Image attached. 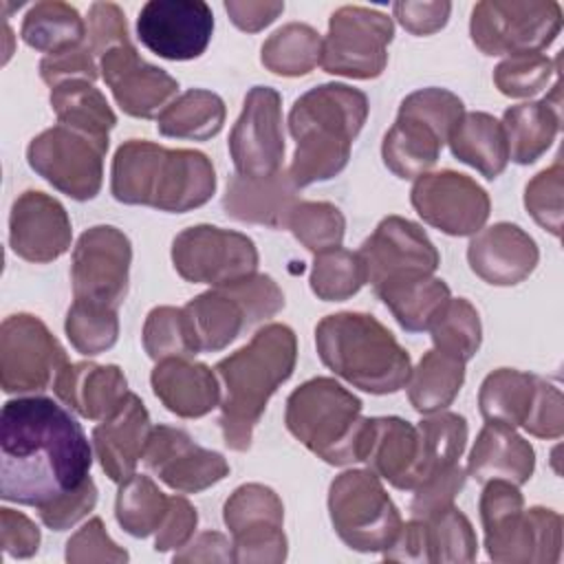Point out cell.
Returning a JSON list of instances; mask_svg holds the SVG:
<instances>
[{
    "label": "cell",
    "mask_w": 564,
    "mask_h": 564,
    "mask_svg": "<svg viewBox=\"0 0 564 564\" xmlns=\"http://www.w3.org/2000/svg\"><path fill=\"white\" fill-rule=\"evenodd\" d=\"M315 348L328 370L370 394L405 388L412 372L408 350L368 313L326 315L315 326Z\"/></svg>",
    "instance_id": "5"
},
{
    "label": "cell",
    "mask_w": 564,
    "mask_h": 564,
    "mask_svg": "<svg viewBox=\"0 0 564 564\" xmlns=\"http://www.w3.org/2000/svg\"><path fill=\"white\" fill-rule=\"evenodd\" d=\"M66 364V350L40 317L31 313L4 317L0 326V383L7 394L46 390Z\"/></svg>",
    "instance_id": "14"
},
{
    "label": "cell",
    "mask_w": 564,
    "mask_h": 564,
    "mask_svg": "<svg viewBox=\"0 0 564 564\" xmlns=\"http://www.w3.org/2000/svg\"><path fill=\"white\" fill-rule=\"evenodd\" d=\"M225 115L227 108L220 95L205 88H189L156 117V130L172 139L207 141L223 130Z\"/></svg>",
    "instance_id": "38"
},
{
    "label": "cell",
    "mask_w": 564,
    "mask_h": 564,
    "mask_svg": "<svg viewBox=\"0 0 564 564\" xmlns=\"http://www.w3.org/2000/svg\"><path fill=\"white\" fill-rule=\"evenodd\" d=\"M20 37L31 48L48 55L86 42V22L68 2L42 0L26 11Z\"/></svg>",
    "instance_id": "39"
},
{
    "label": "cell",
    "mask_w": 564,
    "mask_h": 564,
    "mask_svg": "<svg viewBox=\"0 0 564 564\" xmlns=\"http://www.w3.org/2000/svg\"><path fill=\"white\" fill-rule=\"evenodd\" d=\"M143 348L150 359H189L200 352V341L189 313L176 306H156L143 324Z\"/></svg>",
    "instance_id": "42"
},
{
    "label": "cell",
    "mask_w": 564,
    "mask_h": 564,
    "mask_svg": "<svg viewBox=\"0 0 564 564\" xmlns=\"http://www.w3.org/2000/svg\"><path fill=\"white\" fill-rule=\"evenodd\" d=\"M297 339L286 324H267L249 344L216 364L223 383L220 430L234 452L251 447L253 427L262 419L273 392L293 375Z\"/></svg>",
    "instance_id": "2"
},
{
    "label": "cell",
    "mask_w": 564,
    "mask_h": 564,
    "mask_svg": "<svg viewBox=\"0 0 564 564\" xmlns=\"http://www.w3.org/2000/svg\"><path fill=\"white\" fill-rule=\"evenodd\" d=\"M196 524H198V513L194 505L183 496H172L167 513L161 527L156 529L154 551L165 553V551L183 549L192 540Z\"/></svg>",
    "instance_id": "57"
},
{
    "label": "cell",
    "mask_w": 564,
    "mask_h": 564,
    "mask_svg": "<svg viewBox=\"0 0 564 564\" xmlns=\"http://www.w3.org/2000/svg\"><path fill=\"white\" fill-rule=\"evenodd\" d=\"M64 330L70 346L79 355H86V357L101 355L117 344V337H119L117 308L88 302V300H73L66 313Z\"/></svg>",
    "instance_id": "44"
},
{
    "label": "cell",
    "mask_w": 564,
    "mask_h": 564,
    "mask_svg": "<svg viewBox=\"0 0 564 564\" xmlns=\"http://www.w3.org/2000/svg\"><path fill=\"white\" fill-rule=\"evenodd\" d=\"M189 313L200 350L218 352L227 348L245 328H249L245 306L225 286H212L209 291L192 297L185 304Z\"/></svg>",
    "instance_id": "36"
},
{
    "label": "cell",
    "mask_w": 564,
    "mask_h": 564,
    "mask_svg": "<svg viewBox=\"0 0 564 564\" xmlns=\"http://www.w3.org/2000/svg\"><path fill=\"white\" fill-rule=\"evenodd\" d=\"M322 57V35L306 22H289L273 31L262 48L260 62L280 77L308 75Z\"/></svg>",
    "instance_id": "40"
},
{
    "label": "cell",
    "mask_w": 564,
    "mask_h": 564,
    "mask_svg": "<svg viewBox=\"0 0 564 564\" xmlns=\"http://www.w3.org/2000/svg\"><path fill=\"white\" fill-rule=\"evenodd\" d=\"M361 463L392 487L414 491L421 482V438L416 425L401 416H368Z\"/></svg>",
    "instance_id": "24"
},
{
    "label": "cell",
    "mask_w": 564,
    "mask_h": 564,
    "mask_svg": "<svg viewBox=\"0 0 564 564\" xmlns=\"http://www.w3.org/2000/svg\"><path fill=\"white\" fill-rule=\"evenodd\" d=\"M562 29L555 0H482L471 9L469 35L485 55L542 53Z\"/></svg>",
    "instance_id": "10"
},
{
    "label": "cell",
    "mask_w": 564,
    "mask_h": 564,
    "mask_svg": "<svg viewBox=\"0 0 564 564\" xmlns=\"http://www.w3.org/2000/svg\"><path fill=\"white\" fill-rule=\"evenodd\" d=\"M410 200L423 223L456 238L478 234L491 212L489 194L471 176L454 170L419 176Z\"/></svg>",
    "instance_id": "18"
},
{
    "label": "cell",
    "mask_w": 564,
    "mask_h": 564,
    "mask_svg": "<svg viewBox=\"0 0 564 564\" xmlns=\"http://www.w3.org/2000/svg\"><path fill=\"white\" fill-rule=\"evenodd\" d=\"M51 108L57 123L79 130L104 143L110 141V130L117 126V115L108 106L104 93L93 82L70 79L51 88Z\"/></svg>",
    "instance_id": "35"
},
{
    "label": "cell",
    "mask_w": 564,
    "mask_h": 564,
    "mask_svg": "<svg viewBox=\"0 0 564 564\" xmlns=\"http://www.w3.org/2000/svg\"><path fill=\"white\" fill-rule=\"evenodd\" d=\"M430 562H474L478 540L467 516L454 505L425 518Z\"/></svg>",
    "instance_id": "48"
},
{
    "label": "cell",
    "mask_w": 564,
    "mask_h": 564,
    "mask_svg": "<svg viewBox=\"0 0 564 564\" xmlns=\"http://www.w3.org/2000/svg\"><path fill=\"white\" fill-rule=\"evenodd\" d=\"M372 286L410 275H434L441 256L427 234L403 216H386L357 251Z\"/></svg>",
    "instance_id": "20"
},
{
    "label": "cell",
    "mask_w": 564,
    "mask_h": 564,
    "mask_svg": "<svg viewBox=\"0 0 564 564\" xmlns=\"http://www.w3.org/2000/svg\"><path fill=\"white\" fill-rule=\"evenodd\" d=\"M225 11L229 20L247 33H258L269 26L282 11L284 2L280 0H227Z\"/></svg>",
    "instance_id": "61"
},
{
    "label": "cell",
    "mask_w": 564,
    "mask_h": 564,
    "mask_svg": "<svg viewBox=\"0 0 564 564\" xmlns=\"http://www.w3.org/2000/svg\"><path fill=\"white\" fill-rule=\"evenodd\" d=\"M152 423L143 401L128 392L110 416L93 430V447L101 469L112 482L128 480L143 458Z\"/></svg>",
    "instance_id": "26"
},
{
    "label": "cell",
    "mask_w": 564,
    "mask_h": 564,
    "mask_svg": "<svg viewBox=\"0 0 564 564\" xmlns=\"http://www.w3.org/2000/svg\"><path fill=\"white\" fill-rule=\"evenodd\" d=\"M328 513L339 540L359 553H383L403 520L372 469H348L328 487Z\"/></svg>",
    "instance_id": "9"
},
{
    "label": "cell",
    "mask_w": 564,
    "mask_h": 564,
    "mask_svg": "<svg viewBox=\"0 0 564 564\" xmlns=\"http://www.w3.org/2000/svg\"><path fill=\"white\" fill-rule=\"evenodd\" d=\"M416 430L421 438V482L458 463L467 445V421L463 414L441 410L419 421Z\"/></svg>",
    "instance_id": "43"
},
{
    "label": "cell",
    "mask_w": 564,
    "mask_h": 564,
    "mask_svg": "<svg viewBox=\"0 0 564 564\" xmlns=\"http://www.w3.org/2000/svg\"><path fill=\"white\" fill-rule=\"evenodd\" d=\"M86 40L95 57H101L110 48L132 44L121 7L115 2H93L88 9Z\"/></svg>",
    "instance_id": "54"
},
{
    "label": "cell",
    "mask_w": 564,
    "mask_h": 564,
    "mask_svg": "<svg viewBox=\"0 0 564 564\" xmlns=\"http://www.w3.org/2000/svg\"><path fill=\"white\" fill-rule=\"evenodd\" d=\"M256 242L234 229L194 225L172 240V264L192 284L223 286L258 269Z\"/></svg>",
    "instance_id": "13"
},
{
    "label": "cell",
    "mask_w": 564,
    "mask_h": 564,
    "mask_svg": "<svg viewBox=\"0 0 564 564\" xmlns=\"http://www.w3.org/2000/svg\"><path fill=\"white\" fill-rule=\"evenodd\" d=\"M366 282V264L357 251L337 247L313 260L311 291L324 302H344L357 295Z\"/></svg>",
    "instance_id": "45"
},
{
    "label": "cell",
    "mask_w": 564,
    "mask_h": 564,
    "mask_svg": "<svg viewBox=\"0 0 564 564\" xmlns=\"http://www.w3.org/2000/svg\"><path fill=\"white\" fill-rule=\"evenodd\" d=\"M99 70L117 106L137 119L159 117L178 93V82L167 70L141 59L134 44L104 53Z\"/></svg>",
    "instance_id": "22"
},
{
    "label": "cell",
    "mask_w": 564,
    "mask_h": 564,
    "mask_svg": "<svg viewBox=\"0 0 564 564\" xmlns=\"http://www.w3.org/2000/svg\"><path fill=\"white\" fill-rule=\"evenodd\" d=\"M465 383V361L441 352L427 350L416 368H412L405 383L412 408L421 414H434L452 405Z\"/></svg>",
    "instance_id": "37"
},
{
    "label": "cell",
    "mask_w": 564,
    "mask_h": 564,
    "mask_svg": "<svg viewBox=\"0 0 564 564\" xmlns=\"http://www.w3.org/2000/svg\"><path fill=\"white\" fill-rule=\"evenodd\" d=\"M55 397L75 410L79 416L90 421H104L126 399L128 381L119 366L77 361L66 364L55 381Z\"/></svg>",
    "instance_id": "28"
},
{
    "label": "cell",
    "mask_w": 564,
    "mask_h": 564,
    "mask_svg": "<svg viewBox=\"0 0 564 564\" xmlns=\"http://www.w3.org/2000/svg\"><path fill=\"white\" fill-rule=\"evenodd\" d=\"M361 401L330 377H313L295 388L284 408L286 430L328 465L361 460L368 416Z\"/></svg>",
    "instance_id": "6"
},
{
    "label": "cell",
    "mask_w": 564,
    "mask_h": 564,
    "mask_svg": "<svg viewBox=\"0 0 564 564\" xmlns=\"http://www.w3.org/2000/svg\"><path fill=\"white\" fill-rule=\"evenodd\" d=\"M465 480H467V471L458 463H454V465L436 471L427 480H423L414 489V498L410 505L412 518L425 520V518L452 507L454 498L465 487Z\"/></svg>",
    "instance_id": "52"
},
{
    "label": "cell",
    "mask_w": 564,
    "mask_h": 564,
    "mask_svg": "<svg viewBox=\"0 0 564 564\" xmlns=\"http://www.w3.org/2000/svg\"><path fill=\"white\" fill-rule=\"evenodd\" d=\"M502 128L509 145V159L518 165L535 163L555 141L562 126L560 82L551 95L540 101H524L502 112Z\"/></svg>",
    "instance_id": "31"
},
{
    "label": "cell",
    "mask_w": 564,
    "mask_h": 564,
    "mask_svg": "<svg viewBox=\"0 0 564 564\" xmlns=\"http://www.w3.org/2000/svg\"><path fill=\"white\" fill-rule=\"evenodd\" d=\"M110 192L123 205L185 214L216 192V172L198 150H170L145 139L121 143L112 159Z\"/></svg>",
    "instance_id": "4"
},
{
    "label": "cell",
    "mask_w": 564,
    "mask_h": 564,
    "mask_svg": "<svg viewBox=\"0 0 564 564\" xmlns=\"http://www.w3.org/2000/svg\"><path fill=\"white\" fill-rule=\"evenodd\" d=\"M99 75V66L95 62V53L88 46V40L82 44H73L57 53H48L40 62V77L51 86H59L70 79L95 82Z\"/></svg>",
    "instance_id": "53"
},
{
    "label": "cell",
    "mask_w": 564,
    "mask_h": 564,
    "mask_svg": "<svg viewBox=\"0 0 564 564\" xmlns=\"http://www.w3.org/2000/svg\"><path fill=\"white\" fill-rule=\"evenodd\" d=\"M214 33V13L203 0H150L137 18V35L154 55L172 62L200 57Z\"/></svg>",
    "instance_id": "19"
},
{
    "label": "cell",
    "mask_w": 564,
    "mask_h": 564,
    "mask_svg": "<svg viewBox=\"0 0 564 564\" xmlns=\"http://www.w3.org/2000/svg\"><path fill=\"white\" fill-rule=\"evenodd\" d=\"M392 13L397 22L412 35H432L441 31L452 13V4L447 0L434 2H412L399 0L392 4Z\"/></svg>",
    "instance_id": "60"
},
{
    "label": "cell",
    "mask_w": 564,
    "mask_h": 564,
    "mask_svg": "<svg viewBox=\"0 0 564 564\" xmlns=\"http://www.w3.org/2000/svg\"><path fill=\"white\" fill-rule=\"evenodd\" d=\"M392 37L394 24L386 13L359 4L339 7L328 20L319 66L328 75L375 79L388 64Z\"/></svg>",
    "instance_id": "11"
},
{
    "label": "cell",
    "mask_w": 564,
    "mask_h": 564,
    "mask_svg": "<svg viewBox=\"0 0 564 564\" xmlns=\"http://www.w3.org/2000/svg\"><path fill=\"white\" fill-rule=\"evenodd\" d=\"M286 229L308 251L324 253L341 247L346 218L333 203L326 200H297L289 214Z\"/></svg>",
    "instance_id": "47"
},
{
    "label": "cell",
    "mask_w": 564,
    "mask_h": 564,
    "mask_svg": "<svg viewBox=\"0 0 564 564\" xmlns=\"http://www.w3.org/2000/svg\"><path fill=\"white\" fill-rule=\"evenodd\" d=\"M229 293H234L240 304L245 306L249 328L273 317L284 308V293L278 286V282L271 275L264 273H253L242 280L223 284Z\"/></svg>",
    "instance_id": "51"
},
{
    "label": "cell",
    "mask_w": 564,
    "mask_h": 564,
    "mask_svg": "<svg viewBox=\"0 0 564 564\" xmlns=\"http://www.w3.org/2000/svg\"><path fill=\"white\" fill-rule=\"evenodd\" d=\"M128 553L115 544L101 522V518H90L68 542H66V562H128Z\"/></svg>",
    "instance_id": "55"
},
{
    "label": "cell",
    "mask_w": 564,
    "mask_h": 564,
    "mask_svg": "<svg viewBox=\"0 0 564 564\" xmlns=\"http://www.w3.org/2000/svg\"><path fill=\"white\" fill-rule=\"evenodd\" d=\"M132 262L130 238L112 225L86 229L75 249L70 282L75 300H88L119 308L128 295Z\"/></svg>",
    "instance_id": "16"
},
{
    "label": "cell",
    "mask_w": 564,
    "mask_h": 564,
    "mask_svg": "<svg viewBox=\"0 0 564 564\" xmlns=\"http://www.w3.org/2000/svg\"><path fill=\"white\" fill-rule=\"evenodd\" d=\"M372 289L408 333L430 330L452 297L449 286L434 275L397 278Z\"/></svg>",
    "instance_id": "32"
},
{
    "label": "cell",
    "mask_w": 564,
    "mask_h": 564,
    "mask_svg": "<svg viewBox=\"0 0 564 564\" xmlns=\"http://www.w3.org/2000/svg\"><path fill=\"white\" fill-rule=\"evenodd\" d=\"M524 430L538 438H560L564 434V399L557 386L540 377L538 399Z\"/></svg>",
    "instance_id": "58"
},
{
    "label": "cell",
    "mask_w": 564,
    "mask_h": 564,
    "mask_svg": "<svg viewBox=\"0 0 564 564\" xmlns=\"http://www.w3.org/2000/svg\"><path fill=\"white\" fill-rule=\"evenodd\" d=\"M95 505H97V487L93 478H88L79 489L37 509V513L44 527L53 531H66L75 527L82 518H86L95 509Z\"/></svg>",
    "instance_id": "56"
},
{
    "label": "cell",
    "mask_w": 564,
    "mask_h": 564,
    "mask_svg": "<svg viewBox=\"0 0 564 564\" xmlns=\"http://www.w3.org/2000/svg\"><path fill=\"white\" fill-rule=\"evenodd\" d=\"M540 260L535 240L513 223H496L474 234L467 247L469 269L487 284L513 286L527 280Z\"/></svg>",
    "instance_id": "25"
},
{
    "label": "cell",
    "mask_w": 564,
    "mask_h": 564,
    "mask_svg": "<svg viewBox=\"0 0 564 564\" xmlns=\"http://www.w3.org/2000/svg\"><path fill=\"white\" fill-rule=\"evenodd\" d=\"M463 115V99L447 88L430 86L403 97L381 143L386 167L403 181L427 174Z\"/></svg>",
    "instance_id": "8"
},
{
    "label": "cell",
    "mask_w": 564,
    "mask_h": 564,
    "mask_svg": "<svg viewBox=\"0 0 564 564\" xmlns=\"http://www.w3.org/2000/svg\"><path fill=\"white\" fill-rule=\"evenodd\" d=\"M70 240V218L57 198L26 189L13 200L9 214V245L18 258L35 264L53 262L68 251Z\"/></svg>",
    "instance_id": "23"
},
{
    "label": "cell",
    "mask_w": 564,
    "mask_h": 564,
    "mask_svg": "<svg viewBox=\"0 0 564 564\" xmlns=\"http://www.w3.org/2000/svg\"><path fill=\"white\" fill-rule=\"evenodd\" d=\"M540 377L516 368H498L489 372L478 390V408L485 421L524 427L538 399Z\"/></svg>",
    "instance_id": "34"
},
{
    "label": "cell",
    "mask_w": 564,
    "mask_h": 564,
    "mask_svg": "<svg viewBox=\"0 0 564 564\" xmlns=\"http://www.w3.org/2000/svg\"><path fill=\"white\" fill-rule=\"evenodd\" d=\"M40 529L22 511L2 507L0 509V544L2 551L15 560L33 557L40 549Z\"/></svg>",
    "instance_id": "59"
},
{
    "label": "cell",
    "mask_w": 564,
    "mask_h": 564,
    "mask_svg": "<svg viewBox=\"0 0 564 564\" xmlns=\"http://www.w3.org/2000/svg\"><path fill=\"white\" fill-rule=\"evenodd\" d=\"M295 189L289 170H280L271 176L234 174L227 181L223 209L238 223L286 229L289 214L297 203Z\"/></svg>",
    "instance_id": "27"
},
{
    "label": "cell",
    "mask_w": 564,
    "mask_h": 564,
    "mask_svg": "<svg viewBox=\"0 0 564 564\" xmlns=\"http://www.w3.org/2000/svg\"><path fill=\"white\" fill-rule=\"evenodd\" d=\"M174 562H234V544L218 531H205L178 549Z\"/></svg>",
    "instance_id": "63"
},
{
    "label": "cell",
    "mask_w": 564,
    "mask_h": 564,
    "mask_svg": "<svg viewBox=\"0 0 564 564\" xmlns=\"http://www.w3.org/2000/svg\"><path fill=\"white\" fill-rule=\"evenodd\" d=\"M368 97L348 84H319L300 95L289 112L295 139L289 176L295 187L330 181L350 159V148L368 119Z\"/></svg>",
    "instance_id": "3"
},
{
    "label": "cell",
    "mask_w": 564,
    "mask_h": 564,
    "mask_svg": "<svg viewBox=\"0 0 564 564\" xmlns=\"http://www.w3.org/2000/svg\"><path fill=\"white\" fill-rule=\"evenodd\" d=\"M452 154L494 181L509 163V145L502 123L489 112H465L454 126L449 139Z\"/></svg>",
    "instance_id": "33"
},
{
    "label": "cell",
    "mask_w": 564,
    "mask_h": 564,
    "mask_svg": "<svg viewBox=\"0 0 564 564\" xmlns=\"http://www.w3.org/2000/svg\"><path fill=\"white\" fill-rule=\"evenodd\" d=\"M150 383L156 399L181 419H200L220 405L218 377L198 361L181 357L156 361Z\"/></svg>",
    "instance_id": "29"
},
{
    "label": "cell",
    "mask_w": 564,
    "mask_h": 564,
    "mask_svg": "<svg viewBox=\"0 0 564 564\" xmlns=\"http://www.w3.org/2000/svg\"><path fill=\"white\" fill-rule=\"evenodd\" d=\"M223 520L231 533L234 562L280 564L286 560L284 505L271 487L260 482L240 485L227 498Z\"/></svg>",
    "instance_id": "15"
},
{
    "label": "cell",
    "mask_w": 564,
    "mask_h": 564,
    "mask_svg": "<svg viewBox=\"0 0 564 564\" xmlns=\"http://www.w3.org/2000/svg\"><path fill=\"white\" fill-rule=\"evenodd\" d=\"M430 335L436 350L467 364L478 352L482 341L480 315L469 300L449 297L443 313L430 326Z\"/></svg>",
    "instance_id": "46"
},
{
    "label": "cell",
    "mask_w": 564,
    "mask_h": 564,
    "mask_svg": "<svg viewBox=\"0 0 564 564\" xmlns=\"http://www.w3.org/2000/svg\"><path fill=\"white\" fill-rule=\"evenodd\" d=\"M535 452L513 427L487 421L478 432L469 452L467 476L485 485L487 480L502 478L513 485H524L533 476Z\"/></svg>",
    "instance_id": "30"
},
{
    "label": "cell",
    "mask_w": 564,
    "mask_h": 564,
    "mask_svg": "<svg viewBox=\"0 0 564 564\" xmlns=\"http://www.w3.org/2000/svg\"><path fill=\"white\" fill-rule=\"evenodd\" d=\"M227 145L236 174L271 176L282 170L286 145L282 128V97L275 88H249Z\"/></svg>",
    "instance_id": "17"
},
{
    "label": "cell",
    "mask_w": 564,
    "mask_h": 564,
    "mask_svg": "<svg viewBox=\"0 0 564 564\" xmlns=\"http://www.w3.org/2000/svg\"><path fill=\"white\" fill-rule=\"evenodd\" d=\"M170 507V498L154 485L150 476L132 474L121 482L115 500V518L121 529L134 538L156 533Z\"/></svg>",
    "instance_id": "41"
},
{
    "label": "cell",
    "mask_w": 564,
    "mask_h": 564,
    "mask_svg": "<svg viewBox=\"0 0 564 564\" xmlns=\"http://www.w3.org/2000/svg\"><path fill=\"white\" fill-rule=\"evenodd\" d=\"M88 438L48 397H18L0 416V498L42 509L90 478Z\"/></svg>",
    "instance_id": "1"
},
{
    "label": "cell",
    "mask_w": 564,
    "mask_h": 564,
    "mask_svg": "<svg viewBox=\"0 0 564 564\" xmlns=\"http://www.w3.org/2000/svg\"><path fill=\"white\" fill-rule=\"evenodd\" d=\"M562 189H564V170L557 159L551 167L538 172L524 187V207L531 218L560 238L562 234Z\"/></svg>",
    "instance_id": "50"
},
{
    "label": "cell",
    "mask_w": 564,
    "mask_h": 564,
    "mask_svg": "<svg viewBox=\"0 0 564 564\" xmlns=\"http://www.w3.org/2000/svg\"><path fill=\"white\" fill-rule=\"evenodd\" d=\"M553 73L557 66L544 53H516L494 68V84L505 97L520 99L544 90Z\"/></svg>",
    "instance_id": "49"
},
{
    "label": "cell",
    "mask_w": 564,
    "mask_h": 564,
    "mask_svg": "<svg viewBox=\"0 0 564 564\" xmlns=\"http://www.w3.org/2000/svg\"><path fill=\"white\" fill-rule=\"evenodd\" d=\"M106 152L108 143L57 123L31 139L26 161L62 194L73 200H90L104 183Z\"/></svg>",
    "instance_id": "12"
},
{
    "label": "cell",
    "mask_w": 564,
    "mask_h": 564,
    "mask_svg": "<svg viewBox=\"0 0 564 564\" xmlns=\"http://www.w3.org/2000/svg\"><path fill=\"white\" fill-rule=\"evenodd\" d=\"M383 560H390V562H430L425 520L412 518L410 522H403L394 542L383 551Z\"/></svg>",
    "instance_id": "62"
},
{
    "label": "cell",
    "mask_w": 564,
    "mask_h": 564,
    "mask_svg": "<svg viewBox=\"0 0 564 564\" xmlns=\"http://www.w3.org/2000/svg\"><path fill=\"white\" fill-rule=\"evenodd\" d=\"M485 549L500 564H555L562 553V516L546 507L524 511L518 485L487 480L478 500Z\"/></svg>",
    "instance_id": "7"
},
{
    "label": "cell",
    "mask_w": 564,
    "mask_h": 564,
    "mask_svg": "<svg viewBox=\"0 0 564 564\" xmlns=\"http://www.w3.org/2000/svg\"><path fill=\"white\" fill-rule=\"evenodd\" d=\"M143 463L178 494L205 491L229 474L223 454L196 445L185 430L172 425L152 427Z\"/></svg>",
    "instance_id": "21"
}]
</instances>
